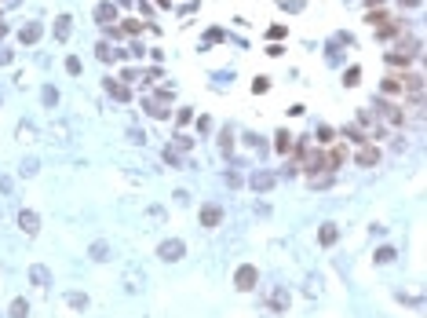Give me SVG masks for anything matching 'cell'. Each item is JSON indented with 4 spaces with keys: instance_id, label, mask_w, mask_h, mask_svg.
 <instances>
[{
    "instance_id": "5",
    "label": "cell",
    "mask_w": 427,
    "mask_h": 318,
    "mask_svg": "<svg viewBox=\"0 0 427 318\" xmlns=\"http://www.w3.org/2000/svg\"><path fill=\"white\" fill-rule=\"evenodd\" d=\"M18 227H22L26 234H37V230H40V216L30 212V209H22V212H18Z\"/></svg>"
},
{
    "instance_id": "6",
    "label": "cell",
    "mask_w": 427,
    "mask_h": 318,
    "mask_svg": "<svg viewBox=\"0 0 427 318\" xmlns=\"http://www.w3.org/2000/svg\"><path fill=\"white\" fill-rule=\"evenodd\" d=\"M40 33H44L40 22H26L22 30H18V41H22V44H37V41H40Z\"/></svg>"
},
{
    "instance_id": "36",
    "label": "cell",
    "mask_w": 427,
    "mask_h": 318,
    "mask_svg": "<svg viewBox=\"0 0 427 318\" xmlns=\"http://www.w3.org/2000/svg\"><path fill=\"white\" fill-rule=\"evenodd\" d=\"M0 37H4V26H0Z\"/></svg>"
},
{
    "instance_id": "1",
    "label": "cell",
    "mask_w": 427,
    "mask_h": 318,
    "mask_svg": "<svg viewBox=\"0 0 427 318\" xmlns=\"http://www.w3.org/2000/svg\"><path fill=\"white\" fill-rule=\"evenodd\" d=\"M376 114L384 117L391 128H402V125H405V114H402V106H394L391 99H376Z\"/></svg>"
},
{
    "instance_id": "3",
    "label": "cell",
    "mask_w": 427,
    "mask_h": 318,
    "mask_svg": "<svg viewBox=\"0 0 427 318\" xmlns=\"http://www.w3.org/2000/svg\"><path fill=\"white\" fill-rule=\"evenodd\" d=\"M183 252H187V245H183L179 238H172V241H161L157 256H161V260H183Z\"/></svg>"
},
{
    "instance_id": "23",
    "label": "cell",
    "mask_w": 427,
    "mask_h": 318,
    "mask_svg": "<svg viewBox=\"0 0 427 318\" xmlns=\"http://www.w3.org/2000/svg\"><path fill=\"white\" fill-rule=\"evenodd\" d=\"M66 300H70V307H88V296L84 293H70Z\"/></svg>"
},
{
    "instance_id": "30",
    "label": "cell",
    "mask_w": 427,
    "mask_h": 318,
    "mask_svg": "<svg viewBox=\"0 0 427 318\" xmlns=\"http://www.w3.org/2000/svg\"><path fill=\"white\" fill-rule=\"evenodd\" d=\"M332 136H336V132H332V128H329V125H321V128H318V139H321V143H329V139H332Z\"/></svg>"
},
{
    "instance_id": "29",
    "label": "cell",
    "mask_w": 427,
    "mask_h": 318,
    "mask_svg": "<svg viewBox=\"0 0 427 318\" xmlns=\"http://www.w3.org/2000/svg\"><path fill=\"white\" fill-rule=\"evenodd\" d=\"M376 260H380V264H387V260H394V249H391V245H387V249H380V252H376Z\"/></svg>"
},
{
    "instance_id": "26",
    "label": "cell",
    "mask_w": 427,
    "mask_h": 318,
    "mask_svg": "<svg viewBox=\"0 0 427 318\" xmlns=\"http://www.w3.org/2000/svg\"><path fill=\"white\" fill-rule=\"evenodd\" d=\"M164 161H168V165H175V168H179V165H183V161H179V154H175V150H172V146H164Z\"/></svg>"
},
{
    "instance_id": "21",
    "label": "cell",
    "mask_w": 427,
    "mask_h": 318,
    "mask_svg": "<svg viewBox=\"0 0 427 318\" xmlns=\"http://www.w3.org/2000/svg\"><path fill=\"white\" fill-rule=\"evenodd\" d=\"M26 315H30V304H26V300H15V304H11V318H26Z\"/></svg>"
},
{
    "instance_id": "11",
    "label": "cell",
    "mask_w": 427,
    "mask_h": 318,
    "mask_svg": "<svg viewBox=\"0 0 427 318\" xmlns=\"http://www.w3.org/2000/svg\"><path fill=\"white\" fill-rule=\"evenodd\" d=\"M219 220H223V209H219V205H205V209H201V223H205V227H216Z\"/></svg>"
},
{
    "instance_id": "31",
    "label": "cell",
    "mask_w": 427,
    "mask_h": 318,
    "mask_svg": "<svg viewBox=\"0 0 427 318\" xmlns=\"http://www.w3.org/2000/svg\"><path fill=\"white\" fill-rule=\"evenodd\" d=\"M267 88H271V81H267V77H256L252 81V91H267Z\"/></svg>"
},
{
    "instance_id": "24",
    "label": "cell",
    "mask_w": 427,
    "mask_h": 318,
    "mask_svg": "<svg viewBox=\"0 0 427 318\" xmlns=\"http://www.w3.org/2000/svg\"><path fill=\"white\" fill-rule=\"evenodd\" d=\"M66 70L73 73V77H80V59H77V55H70V59H66Z\"/></svg>"
},
{
    "instance_id": "4",
    "label": "cell",
    "mask_w": 427,
    "mask_h": 318,
    "mask_svg": "<svg viewBox=\"0 0 427 318\" xmlns=\"http://www.w3.org/2000/svg\"><path fill=\"white\" fill-rule=\"evenodd\" d=\"M143 106H146V114H150V117H157V121H164V117H168V99H161V95L146 99Z\"/></svg>"
},
{
    "instance_id": "14",
    "label": "cell",
    "mask_w": 427,
    "mask_h": 318,
    "mask_svg": "<svg viewBox=\"0 0 427 318\" xmlns=\"http://www.w3.org/2000/svg\"><path fill=\"white\" fill-rule=\"evenodd\" d=\"M30 282H33V285H48V282H51V274H48V267H40V264H33V267H30Z\"/></svg>"
},
{
    "instance_id": "22",
    "label": "cell",
    "mask_w": 427,
    "mask_h": 318,
    "mask_svg": "<svg viewBox=\"0 0 427 318\" xmlns=\"http://www.w3.org/2000/svg\"><path fill=\"white\" fill-rule=\"evenodd\" d=\"M95 55H99V59H103V62H110V59H114V48H110V44L103 41V44H99V48H95Z\"/></svg>"
},
{
    "instance_id": "25",
    "label": "cell",
    "mask_w": 427,
    "mask_h": 318,
    "mask_svg": "<svg viewBox=\"0 0 427 318\" xmlns=\"http://www.w3.org/2000/svg\"><path fill=\"white\" fill-rule=\"evenodd\" d=\"M289 146H292V139H289V132H277V150H289Z\"/></svg>"
},
{
    "instance_id": "16",
    "label": "cell",
    "mask_w": 427,
    "mask_h": 318,
    "mask_svg": "<svg viewBox=\"0 0 427 318\" xmlns=\"http://www.w3.org/2000/svg\"><path fill=\"white\" fill-rule=\"evenodd\" d=\"M318 238H321V245H325V249H329V245H332V241H336V223H325V227H321V234H318Z\"/></svg>"
},
{
    "instance_id": "10",
    "label": "cell",
    "mask_w": 427,
    "mask_h": 318,
    "mask_svg": "<svg viewBox=\"0 0 427 318\" xmlns=\"http://www.w3.org/2000/svg\"><path fill=\"white\" fill-rule=\"evenodd\" d=\"M106 91H110L114 99H120V102H132V91H128L120 81H110V77H106Z\"/></svg>"
},
{
    "instance_id": "27",
    "label": "cell",
    "mask_w": 427,
    "mask_h": 318,
    "mask_svg": "<svg viewBox=\"0 0 427 318\" xmlns=\"http://www.w3.org/2000/svg\"><path fill=\"white\" fill-rule=\"evenodd\" d=\"M44 102H48V106H55V102H59V91H55L51 84H48V88H44Z\"/></svg>"
},
{
    "instance_id": "34",
    "label": "cell",
    "mask_w": 427,
    "mask_h": 318,
    "mask_svg": "<svg viewBox=\"0 0 427 318\" xmlns=\"http://www.w3.org/2000/svg\"><path fill=\"white\" fill-rule=\"evenodd\" d=\"M398 4H405V7H420V0H398Z\"/></svg>"
},
{
    "instance_id": "28",
    "label": "cell",
    "mask_w": 427,
    "mask_h": 318,
    "mask_svg": "<svg viewBox=\"0 0 427 318\" xmlns=\"http://www.w3.org/2000/svg\"><path fill=\"white\" fill-rule=\"evenodd\" d=\"M175 146H179V150H190L194 139H190V136H175Z\"/></svg>"
},
{
    "instance_id": "18",
    "label": "cell",
    "mask_w": 427,
    "mask_h": 318,
    "mask_svg": "<svg viewBox=\"0 0 427 318\" xmlns=\"http://www.w3.org/2000/svg\"><path fill=\"white\" fill-rule=\"evenodd\" d=\"M402 91V77H387L384 81V95H398Z\"/></svg>"
},
{
    "instance_id": "8",
    "label": "cell",
    "mask_w": 427,
    "mask_h": 318,
    "mask_svg": "<svg viewBox=\"0 0 427 318\" xmlns=\"http://www.w3.org/2000/svg\"><path fill=\"white\" fill-rule=\"evenodd\" d=\"M70 30H73V18H70V15H59V18H55V41H59V44L70 41Z\"/></svg>"
},
{
    "instance_id": "19",
    "label": "cell",
    "mask_w": 427,
    "mask_h": 318,
    "mask_svg": "<svg viewBox=\"0 0 427 318\" xmlns=\"http://www.w3.org/2000/svg\"><path fill=\"white\" fill-rule=\"evenodd\" d=\"M343 136H347V139H354V143H365V132H361L358 125H347V128H343Z\"/></svg>"
},
{
    "instance_id": "33",
    "label": "cell",
    "mask_w": 427,
    "mask_h": 318,
    "mask_svg": "<svg viewBox=\"0 0 427 318\" xmlns=\"http://www.w3.org/2000/svg\"><path fill=\"white\" fill-rule=\"evenodd\" d=\"M11 62V48H0V66H7Z\"/></svg>"
},
{
    "instance_id": "15",
    "label": "cell",
    "mask_w": 427,
    "mask_h": 318,
    "mask_svg": "<svg viewBox=\"0 0 427 318\" xmlns=\"http://www.w3.org/2000/svg\"><path fill=\"white\" fill-rule=\"evenodd\" d=\"M91 260H99V264H103V260H110V245L106 241H95V245H91V252H88Z\"/></svg>"
},
{
    "instance_id": "17",
    "label": "cell",
    "mask_w": 427,
    "mask_h": 318,
    "mask_svg": "<svg viewBox=\"0 0 427 318\" xmlns=\"http://www.w3.org/2000/svg\"><path fill=\"white\" fill-rule=\"evenodd\" d=\"M365 18H369V26H384L387 22V11H384V7H369Z\"/></svg>"
},
{
    "instance_id": "7",
    "label": "cell",
    "mask_w": 427,
    "mask_h": 318,
    "mask_svg": "<svg viewBox=\"0 0 427 318\" xmlns=\"http://www.w3.org/2000/svg\"><path fill=\"white\" fill-rule=\"evenodd\" d=\"M274 180H277L274 172H252V180H248V186L263 194V190H271V186H274Z\"/></svg>"
},
{
    "instance_id": "20",
    "label": "cell",
    "mask_w": 427,
    "mask_h": 318,
    "mask_svg": "<svg viewBox=\"0 0 427 318\" xmlns=\"http://www.w3.org/2000/svg\"><path fill=\"white\" fill-rule=\"evenodd\" d=\"M358 81H361V70H358V66H350L347 73H343V84H347V88H354Z\"/></svg>"
},
{
    "instance_id": "32",
    "label": "cell",
    "mask_w": 427,
    "mask_h": 318,
    "mask_svg": "<svg viewBox=\"0 0 427 318\" xmlns=\"http://www.w3.org/2000/svg\"><path fill=\"white\" fill-rule=\"evenodd\" d=\"M205 41H208V44H216V41H223V33H219V30H208V33H205Z\"/></svg>"
},
{
    "instance_id": "2",
    "label": "cell",
    "mask_w": 427,
    "mask_h": 318,
    "mask_svg": "<svg viewBox=\"0 0 427 318\" xmlns=\"http://www.w3.org/2000/svg\"><path fill=\"white\" fill-rule=\"evenodd\" d=\"M256 282H259V271H256L252 264L237 267V278H234V285L241 289V293H248V289H256Z\"/></svg>"
},
{
    "instance_id": "35",
    "label": "cell",
    "mask_w": 427,
    "mask_h": 318,
    "mask_svg": "<svg viewBox=\"0 0 427 318\" xmlns=\"http://www.w3.org/2000/svg\"><path fill=\"white\" fill-rule=\"evenodd\" d=\"M365 4H369V7H380V0H365Z\"/></svg>"
},
{
    "instance_id": "13",
    "label": "cell",
    "mask_w": 427,
    "mask_h": 318,
    "mask_svg": "<svg viewBox=\"0 0 427 318\" xmlns=\"http://www.w3.org/2000/svg\"><path fill=\"white\" fill-rule=\"evenodd\" d=\"M271 307H274V311H285V307H289V289L277 285L274 293H271Z\"/></svg>"
},
{
    "instance_id": "12",
    "label": "cell",
    "mask_w": 427,
    "mask_h": 318,
    "mask_svg": "<svg viewBox=\"0 0 427 318\" xmlns=\"http://www.w3.org/2000/svg\"><path fill=\"white\" fill-rule=\"evenodd\" d=\"M114 18H117V7H114V4H99V7H95V22H99V26H110Z\"/></svg>"
},
{
    "instance_id": "9",
    "label": "cell",
    "mask_w": 427,
    "mask_h": 318,
    "mask_svg": "<svg viewBox=\"0 0 427 318\" xmlns=\"http://www.w3.org/2000/svg\"><path fill=\"white\" fill-rule=\"evenodd\" d=\"M380 161V150L373 143H361V150H358V165H365V168H373Z\"/></svg>"
}]
</instances>
